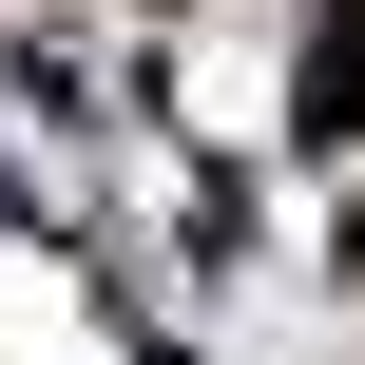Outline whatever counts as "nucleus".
<instances>
[{
	"label": "nucleus",
	"instance_id": "1",
	"mask_svg": "<svg viewBox=\"0 0 365 365\" xmlns=\"http://www.w3.org/2000/svg\"><path fill=\"white\" fill-rule=\"evenodd\" d=\"M289 135H308V154H365V0H327V19H308V77H289Z\"/></svg>",
	"mask_w": 365,
	"mask_h": 365
}]
</instances>
